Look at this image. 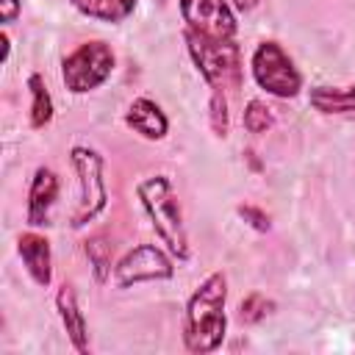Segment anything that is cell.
Segmentation results:
<instances>
[{
    "mask_svg": "<svg viewBox=\"0 0 355 355\" xmlns=\"http://www.w3.org/2000/svg\"><path fill=\"white\" fill-rule=\"evenodd\" d=\"M225 300H227V280L222 272L208 275L200 283V288L189 297L186 327H183V344L189 352H214L222 344L227 327Z\"/></svg>",
    "mask_w": 355,
    "mask_h": 355,
    "instance_id": "cell-1",
    "label": "cell"
},
{
    "mask_svg": "<svg viewBox=\"0 0 355 355\" xmlns=\"http://www.w3.org/2000/svg\"><path fill=\"white\" fill-rule=\"evenodd\" d=\"M186 44L200 75L214 92L225 94L227 89L241 86V53L236 39H214L186 28Z\"/></svg>",
    "mask_w": 355,
    "mask_h": 355,
    "instance_id": "cell-2",
    "label": "cell"
},
{
    "mask_svg": "<svg viewBox=\"0 0 355 355\" xmlns=\"http://www.w3.org/2000/svg\"><path fill=\"white\" fill-rule=\"evenodd\" d=\"M136 194L144 205V211L153 219V227L158 230V236L164 239V244L180 258H189V241H186V227H183V216H180V205L178 197L172 194L169 178L166 175H155L147 178L136 186Z\"/></svg>",
    "mask_w": 355,
    "mask_h": 355,
    "instance_id": "cell-3",
    "label": "cell"
},
{
    "mask_svg": "<svg viewBox=\"0 0 355 355\" xmlns=\"http://www.w3.org/2000/svg\"><path fill=\"white\" fill-rule=\"evenodd\" d=\"M72 166L78 172L80 180V202L72 214V225L80 227L86 222H92L108 202V189H105V178H103V158L97 150L75 144L72 147Z\"/></svg>",
    "mask_w": 355,
    "mask_h": 355,
    "instance_id": "cell-4",
    "label": "cell"
},
{
    "mask_svg": "<svg viewBox=\"0 0 355 355\" xmlns=\"http://www.w3.org/2000/svg\"><path fill=\"white\" fill-rule=\"evenodd\" d=\"M114 69V53L105 42H86L75 53H69L61 64V78L69 92L83 94L97 89L100 83L108 80Z\"/></svg>",
    "mask_w": 355,
    "mask_h": 355,
    "instance_id": "cell-5",
    "label": "cell"
},
{
    "mask_svg": "<svg viewBox=\"0 0 355 355\" xmlns=\"http://www.w3.org/2000/svg\"><path fill=\"white\" fill-rule=\"evenodd\" d=\"M252 75L261 89L277 97H294L302 86V78L294 61L277 42H261L252 53Z\"/></svg>",
    "mask_w": 355,
    "mask_h": 355,
    "instance_id": "cell-6",
    "label": "cell"
},
{
    "mask_svg": "<svg viewBox=\"0 0 355 355\" xmlns=\"http://www.w3.org/2000/svg\"><path fill=\"white\" fill-rule=\"evenodd\" d=\"M172 275H175V266L164 255V250H158L155 244H139L116 263L114 283L119 288H128L141 280H166Z\"/></svg>",
    "mask_w": 355,
    "mask_h": 355,
    "instance_id": "cell-7",
    "label": "cell"
},
{
    "mask_svg": "<svg viewBox=\"0 0 355 355\" xmlns=\"http://www.w3.org/2000/svg\"><path fill=\"white\" fill-rule=\"evenodd\" d=\"M180 14L186 28L214 36V39H233L236 19L225 0H180Z\"/></svg>",
    "mask_w": 355,
    "mask_h": 355,
    "instance_id": "cell-8",
    "label": "cell"
},
{
    "mask_svg": "<svg viewBox=\"0 0 355 355\" xmlns=\"http://www.w3.org/2000/svg\"><path fill=\"white\" fill-rule=\"evenodd\" d=\"M55 194H58L55 172L47 166H39L31 180V191H28V225L33 227L50 225V208L55 202Z\"/></svg>",
    "mask_w": 355,
    "mask_h": 355,
    "instance_id": "cell-9",
    "label": "cell"
},
{
    "mask_svg": "<svg viewBox=\"0 0 355 355\" xmlns=\"http://www.w3.org/2000/svg\"><path fill=\"white\" fill-rule=\"evenodd\" d=\"M19 258L22 263L28 266L31 277L39 283V286H50L53 280V255H50V241L39 233H22L19 236Z\"/></svg>",
    "mask_w": 355,
    "mask_h": 355,
    "instance_id": "cell-10",
    "label": "cell"
},
{
    "mask_svg": "<svg viewBox=\"0 0 355 355\" xmlns=\"http://www.w3.org/2000/svg\"><path fill=\"white\" fill-rule=\"evenodd\" d=\"M55 305H58V313H61V322H64V330H67L72 347H75L78 352H89V327H86L83 311L78 308V297H75L72 286L64 283V286L58 288Z\"/></svg>",
    "mask_w": 355,
    "mask_h": 355,
    "instance_id": "cell-11",
    "label": "cell"
},
{
    "mask_svg": "<svg viewBox=\"0 0 355 355\" xmlns=\"http://www.w3.org/2000/svg\"><path fill=\"white\" fill-rule=\"evenodd\" d=\"M125 122H128L136 133H141L144 139H164V136H166V128H169V122H166L161 105L153 103L150 97H136V100L130 103L128 114H125Z\"/></svg>",
    "mask_w": 355,
    "mask_h": 355,
    "instance_id": "cell-12",
    "label": "cell"
},
{
    "mask_svg": "<svg viewBox=\"0 0 355 355\" xmlns=\"http://www.w3.org/2000/svg\"><path fill=\"white\" fill-rule=\"evenodd\" d=\"M311 105L322 114H352L355 111V86H347V89L316 86V89H311Z\"/></svg>",
    "mask_w": 355,
    "mask_h": 355,
    "instance_id": "cell-13",
    "label": "cell"
},
{
    "mask_svg": "<svg viewBox=\"0 0 355 355\" xmlns=\"http://www.w3.org/2000/svg\"><path fill=\"white\" fill-rule=\"evenodd\" d=\"M80 14L103 22H122L133 8L136 0H69Z\"/></svg>",
    "mask_w": 355,
    "mask_h": 355,
    "instance_id": "cell-14",
    "label": "cell"
},
{
    "mask_svg": "<svg viewBox=\"0 0 355 355\" xmlns=\"http://www.w3.org/2000/svg\"><path fill=\"white\" fill-rule=\"evenodd\" d=\"M28 89H31V97H33V103H31V125L33 128H44L53 119V97H50L42 75H36V72L28 78Z\"/></svg>",
    "mask_w": 355,
    "mask_h": 355,
    "instance_id": "cell-15",
    "label": "cell"
},
{
    "mask_svg": "<svg viewBox=\"0 0 355 355\" xmlns=\"http://www.w3.org/2000/svg\"><path fill=\"white\" fill-rule=\"evenodd\" d=\"M244 128L250 133H263L266 128H272V108L261 100H250L244 111Z\"/></svg>",
    "mask_w": 355,
    "mask_h": 355,
    "instance_id": "cell-16",
    "label": "cell"
},
{
    "mask_svg": "<svg viewBox=\"0 0 355 355\" xmlns=\"http://www.w3.org/2000/svg\"><path fill=\"white\" fill-rule=\"evenodd\" d=\"M86 252L92 258V266H94L97 280H105L108 277V266H111L108 244H103V239H92V241H86Z\"/></svg>",
    "mask_w": 355,
    "mask_h": 355,
    "instance_id": "cell-17",
    "label": "cell"
},
{
    "mask_svg": "<svg viewBox=\"0 0 355 355\" xmlns=\"http://www.w3.org/2000/svg\"><path fill=\"white\" fill-rule=\"evenodd\" d=\"M266 308H272V302L263 297V294H250V297H244L241 300V308H239V313H241V322H250V324H255V322H261L263 316H266Z\"/></svg>",
    "mask_w": 355,
    "mask_h": 355,
    "instance_id": "cell-18",
    "label": "cell"
},
{
    "mask_svg": "<svg viewBox=\"0 0 355 355\" xmlns=\"http://www.w3.org/2000/svg\"><path fill=\"white\" fill-rule=\"evenodd\" d=\"M211 125L216 130V136H225L227 133V100L222 92H214L211 94Z\"/></svg>",
    "mask_w": 355,
    "mask_h": 355,
    "instance_id": "cell-19",
    "label": "cell"
},
{
    "mask_svg": "<svg viewBox=\"0 0 355 355\" xmlns=\"http://www.w3.org/2000/svg\"><path fill=\"white\" fill-rule=\"evenodd\" d=\"M17 14H19V0H3V6H0V19H3V22H11Z\"/></svg>",
    "mask_w": 355,
    "mask_h": 355,
    "instance_id": "cell-20",
    "label": "cell"
},
{
    "mask_svg": "<svg viewBox=\"0 0 355 355\" xmlns=\"http://www.w3.org/2000/svg\"><path fill=\"white\" fill-rule=\"evenodd\" d=\"M241 214H244V216H250V219H252V225H255L258 230H266V227H269V222H266V216H263L261 211H255V208H241Z\"/></svg>",
    "mask_w": 355,
    "mask_h": 355,
    "instance_id": "cell-21",
    "label": "cell"
},
{
    "mask_svg": "<svg viewBox=\"0 0 355 355\" xmlns=\"http://www.w3.org/2000/svg\"><path fill=\"white\" fill-rule=\"evenodd\" d=\"M233 3H236L239 8H244V11H250V8H252V6L258 3V0H233Z\"/></svg>",
    "mask_w": 355,
    "mask_h": 355,
    "instance_id": "cell-22",
    "label": "cell"
}]
</instances>
